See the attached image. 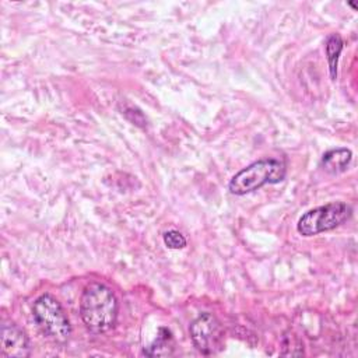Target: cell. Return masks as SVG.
Masks as SVG:
<instances>
[{"instance_id": "1", "label": "cell", "mask_w": 358, "mask_h": 358, "mask_svg": "<svg viewBox=\"0 0 358 358\" xmlns=\"http://www.w3.org/2000/svg\"><path fill=\"white\" fill-rule=\"evenodd\" d=\"M117 299L102 282H90L80 296V316L85 327L95 334L109 331L117 319Z\"/></svg>"}, {"instance_id": "2", "label": "cell", "mask_w": 358, "mask_h": 358, "mask_svg": "<svg viewBox=\"0 0 358 358\" xmlns=\"http://www.w3.org/2000/svg\"><path fill=\"white\" fill-rule=\"evenodd\" d=\"M287 165L282 159L262 158L236 172L229 180L228 189L232 194L243 196L264 185H274L284 180Z\"/></svg>"}, {"instance_id": "3", "label": "cell", "mask_w": 358, "mask_h": 358, "mask_svg": "<svg viewBox=\"0 0 358 358\" xmlns=\"http://www.w3.org/2000/svg\"><path fill=\"white\" fill-rule=\"evenodd\" d=\"M34 320L49 340L63 344L70 338L71 326L60 302L50 294H42L32 305Z\"/></svg>"}, {"instance_id": "4", "label": "cell", "mask_w": 358, "mask_h": 358, "mask_svg": "<svg viewBox=\"0 0 358 358\" xmlns=\"http://www.w3.org/2000/svg\"><path fill=\"white\" fill-rule=\"evenodd\" d=\"M352 214L350 204L344 201H333L306 211L296 224V229L302 236H313L331 231L344 224Z\"/></svg>"}, {"instance_id": "5", "label": "cell", "mask_w": 358, "mask_h": 358, "mask_svg": "<svg viewBox=\"0 0 358 358\" xmlns=\"http://www.w3.org/2000/svg\"><path fill=\"white\" fill-rule=\"evenodd\" d=\"M190 338L197 351L213 355L224 347V329L220 320L210 312L200 313L189 327Z\"/></svg>"}, {"instance_id": "6", "label": "cell", "mask_w": 358, "mask_h": 358, "mask_svg": "<svg viewBox=\"0 0 358 358\" xmlns=\"http://www.w3.org/2000/svg\"><path fill=\"white\" fill-rule=\"evenodd\" d=\"M1 352L6 357L24 358L31 354V344L27 333L14 323L1 327Z\"/></svg>"}, {"instance_id": "7", "label": "cell", "mask_w": 358, "mask_h": 358, "mask_svg": "<svg viewBox=\"0 0 358 358\" xmlns=\"http://www.w3.org/2000/svg\"><path fill=\"white\" fill-rule=\"evenodd\" d=\"M352 158V152L348 148L338 147L326 151L320 159V166L330 175H338L347 171Z\"/></svg>"}, {"instance_id": "8", "label": "cell", "mask_w": 358, "mask_h": 358, "mask_svg": "<svg viewBox=\"0 0 358 358\" xmlns=\"http://www.w3.org/2000/svg\"><path fill=\"white\" fill-rule=\"evenodd\" d=\"M175 341L172 331L166 327H159L157 337L143 350L147 357H169L173 354Z\"/></svg>"}, {"instance_id": "9", "label": "cell", "mask_w": 358, "mask_h": 358, "mask_svg": "<svg viewBox=\"0 0 358 358\" xmlns=\"http://www.w3.org/2000/svg\"><path fill=\"white\" fill-rule=\"evenodd\" d=\"M343 46H344V42L338 34H330L327 36L324 50H326V59L329 63V73L331 80L337 78V66H338V59H340Z\"/></svg>"}, {"instance_id": "10", "label": "cell", "mask_w": 358, "mask_h": 358, "mask_svg": "<svg viewBox=\"0 0 358 358\" xmlns=\"http://www.w3.org/2000/svg\"><path fill=\"white\" fill-rule=\"evenodd\" d=\"M164 243L169 249H182L186 246V238L179 231L171 229L164 234Z\"/></svg>"}]
</instances>
